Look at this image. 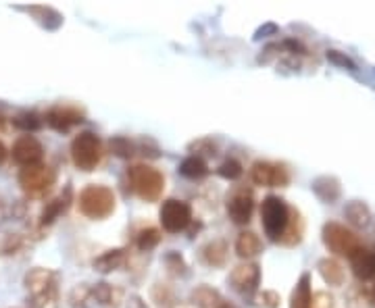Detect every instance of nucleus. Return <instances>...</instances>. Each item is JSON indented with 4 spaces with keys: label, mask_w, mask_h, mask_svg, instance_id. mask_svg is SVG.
<instances>
[{
    "label": "nucleus",
    "mask_w": 375,
    "mask_h": 308,
    "mask_svg": "<svg viewBox=\"0 0 375 308\" xmlns=\"http://www.w3.org/2000/svg\"><path fill=\"white\" fill-rule=\"evenodd\" d=\"M252 211H254V200H252V194L246 192V190H238L230 196L228 200V215L230 219L234 221L235 225H246L250 217H252Z\"/></svg>",
    "instance_id": "13"
},
{
    "label": "nucleus",
    "mask_w": 375,
    "mask_h": 308,
    "mask_svg": "<svg viewBox=\"0 0 375 308\" xmlns=\"http://www.w3.org/2000/svg\"><path fill=\"white\" fill-rule=\"evenodd\" d=\"M180 173L188 179H202V177L209 175V167H207V161L202 156H194L190 154L182 161L180 165Z\"/></svg>",
    "instance_id": "25"
},
{
    "label": "nucleus",
    "mask_w": 375,
    "mask_h": 308,
    "mask_svg": "<svg viewBox=\"0 0 375 308\" xmlns=\"http://www.w3.org/2000/svg\"><path fill=\"white\" fill-rule=\"evenodd\" d=\"M217 173L223 177V179H230V181H235V179H240L242 173H244V169H242V165L235 161V159H228V161H223L221 165H219V169H217Z\"/></svg>",
    "instance_id": "29"
},
{
    "label": "nucleus",
    "mask_w": 375,
    "mask_h": 308,
    "mask_svg": "<svg viewBox=\"0 0 375 308\" xmlns=\"http://www.w3.org/2000/svg\"><path fill=\"white\" fill-rule=\"evenodd\" d=\"M13 161L21 167H34L44 161V146L32 133L19 135L13 144Z\"/></svg>",
    "instance_id": "10"
},
{
    "label": "nucleus",
    "mask_w": 375,
    "mask_h": 308,
    "mask_svg": "<svg viewBox=\"0 0 375 308\" xmlns=\"http://www.w3.org/2000/svg\"><path fill=\"white\" fill-rule=\"evenodd\" d=\"M47 123L54 132H69L73 125H80L84 121V113L78 106H69V104H59L52 106L47 113Z\"/></svg>",
    "instance_id": "12"
},
{
    "label": "nucleus",
    "mask_w": 375,
    "mask_h": 308,
    "mask_svg": "<svg viewBox=\"0 0 375 308\" xmlns=\"http://www.w3.org/2000/svg\"><path fill=\"white\" fill-rule=\"evenodd\" d=\"M344 217H346V221H348L350 225H355V227H367V225L371 223V211H369V207H367L365 202L352 200V202L346 204Z\"/></svg>",
    "instance_id": "19"
},
{
    "label": "nucleus",
    "mask_w": 375,
    "mask_h": 308,
    "mask_svg": "<svg viewBox=\"0 0 375 308\" xmlns=\"http://www.w3.org/2000/svg\"><path fill=\"white\" fill-rule=\"evenodd\" d=\"M56 281L59 275L52 269L36 266L27 271L23 283L30 292V300L36 308H47L56 300Z\"/></svg>",
    "instance_id": "3"
},
{
    "label": "nucleus",
    "mask_w": 375,
    "mask_h": 308,
    "mask_svg": "<svg viewBox=\"0 0 375 308\" xmlns=\"http://www.w3.org/2000/svg\"><path fill=\"white\" fill-rule=\"evenodd\" d=\"M159 242H161V231L156 227L142 229L140 233H138V238H136V246H138V250H142V252H148V250L156 248Z\"/></svg>",
    "instance_id": "27"
},
{
    "label": "nucleus",
    "mask_w": 375,
    "mask_h": 308,
    "mask_svg": "<svg viewBox=\"0 0 375 308\" xmlns=\"http://www.w3.org/2000/svg\"><path fill=\"white\" fill-rule=\"evenodd\" d=\"M115 192L106 185H98V183H90L80 192L78 198V207L82 211L84 217L94 221H102L111 217L115 213Z\"/></svg>",
    "instance_id": "1"
},
{
    "label": "nucleus",
    "mask_w": 375,
    "mask_h": 308,
    "mask_svg": "<svg viewBox=\"0 0 375 308\" xmlns=\"http://www.w3.org/2000/svg\"><path fill=\"white\" fill-rule=\"evenodd\" d=\"M69 202H71V187H65L63 194H59L56 198H52L50 202H47L44 211L40 213V225H42V227L52 225L54 221L59 219V217L67 211Z\"/></svg>",
    "instance_id": "15"
},
{
    "label": "nucleus",
    "mask_w": 375,
    "mask_h": 308,
    "mask_svg": "<svg viewBox=\"0 0 375 308\" xmlns=\"http://www.w3.org/2000/svg\"><path fill=\"white\" fill-rule=\"evenodd\" d=\"M324 244L328 246L333 254L348 257V259L363 246L359 235L352 229H348L346 225L336 223V221L324 225Z\"/></svg>",
    "instance_id": "6"
},
{
    "label": "nucleus",
    "mask_w": 375,
    "mask_h": 308,
    "mask_svg": "<svg viewBox=\"0 0 375 308\" xmlns=\"http://www.w3.org/2000/svg\"><path fill=\"white\" fill-rule=\"evenodd\" d=\"M202 261L209 266H223L228 261V244L223 240H213L202 248Z\"/></svg>",
    "instance_id": "20"
},
{
    "label": "nucleus",
    "mask_w": 375,
    "mask_h": 308,
    "mask_svg": "<svg viewBox=\"0 0 375 308\" xmlns=\"http://www.w3.org/2000/svg\"><path fill=\"white\" fill-rule=\"evenodd\" d=\"M4 123V117H2V113H0V125Z\"/></svg>",
    "instance_id": "40"
},
{
    "label": "nucleus",
    "mask_w": 375,
    "mask_h": 308,
    "mask_svg": "<svg viewBox=\"0 0 375 308\" xmlns=\"http://www.w3.org/2000/svg\"><path fill=\"white\" fill-rule=\"evenodd\" d=\"M217 308H235V307H232V304H228V302H221V304H219Z\"/></svg>",
    "instance_id": "39"
},
{
    "label": "nucleus",
    "mask_w": 375,
    "mask_h": 308,
    "mask_svg": "<svg viewBox=\"0 0 375 308\" xmlns=\"http://www.w3.org/2000/svg\"><path fill=\"white\" fill-rule=\"evenodd\" d=\"M125 308H148V307H146V302L142 300L140 296H130L128 302H125Z\"/></svg>",
    "instance_id": "37"
},
{
    "label": "nucleus",
    "mask_w": 375,
    "mask_h": 308,
    "mask_svg": "<svg viewBox=\"0 0 375 308\" xmlns=\"http://www.w3.org/2000/svg\"><path fill=\"white\" fill-rule=\"evenodd\" d=\"M313 192L324 200V202H336L342 194V187H340V181L331 175H321L313 181Z\"/></svg>",
    "instance_id": "17"
},
{
    "label": "nucleus",
    "mask_w": 375,
    "mask_h": 308,
    "mask_svg": "<svg viewBox=\"0 0 375 308\" xmlns=\"http://www.w3.org/2000/svg\"><path fill=\"white\" fill-rule=\"evenodd\" d=\"M19 185L25 194L30 196H42L47 194L48 190L54 185V179H56V173L50 165H34V167H23L19 171Z\"/></svg>",
    "instance_id": "7"
},
{
    "label": "nucleus",
    "mask_w": 375,
    "mask_h": 308,
    "mask_svg": "<svg viewBox=\"0 0 375 308\" xmlns=\"http://www.w3.org/2000/svg\"><path fill=\"white\" fill-rule=\"evenodd\" d=\"M263 250V242L259 240L257 233L252 231H242L235 240V254L240 259H254L257 254H261Z\"/></svg>",
    "instance_id": "16"
},
{
    "label": "nucleus",
    "mask_w": 375,
    "mask_h": 308,
    "mask_svg": "<svg viewBox=\"0 0 375 308\" xmlns=\"http://www.w3.org/2000/svg\"><path fill=\"white\" fill-rule=\"evenodd\" d=\"M190 302H192V307L196 308H217L223 300H221L217 290H213L209 285H198L196 290H192Z\"/></svg>",
    "instance_id": "18"
},
{
    "label": "nucleus",
    "mask_w": 375,
    "mask_h": 308,
    "mask_svg": "<svg viewBox=\"0 0 375 308\" xmlns=\"http://www.w3.org/2000/svg\"><path fill=\"white\" fill-rule=\"evenodd\" d=\"M123 263H125V250L115 248V250H106L104 254L94 259V269L100 273H111V271H117Z\"/></svg>",
    "instance_id": "22"
},
{
    "label": "nucleus",
    "mask_w": 375,
    "mask_h": 308,
    "mask_svg": "<svg viewBox=\"0 0 375 308\" xmlns=\"http://www.w3.org/2000/svg\"><path fill=\"white\" fill-rule=\"evenodd\" d=\"M128 179L134 194L144 202H156L165 192V175L150 165H134L128 169Z\"/></svg>",
    "instance_id": "2"
},
{
    "label": "nucleus",
    "mask_w": 375,
    "mask_h": 308,
    "mask_svg": "<svg viewBox=\"0 0 375 308\" xmlns=\"http://www.w3.org/2000/svg\"><path fill=\"white\" fill-rule=\"evenodd\" d=\"M311 308H333V296L328 292H315L311 296Z\"/></svg>",
    "instance_id": "36"
},
{
    "label": "nucleus",
    "mask_w": 375,
    "mask_h": 308,
    "mask_svg": "<svg viewBox=\"0 0 375 308\" xmlns=\"http://www.w3.org/2000/svg\"><path fill=\"white\" fill-rule=\"evenodd\" d=\"M13 125L25 133L38 132L42 128V117L34 111H23V113L13 117Z\"/></svg>",
    "instance_id": "26"
},
{
    "label": "nucleus",
    "mask_w": 375,
    "mask_h": 308,
    "mask_svg": "<svg viewBox=\"0 0 375 308\" xmlns=\"http://www.w3.org/2000/svg\"><path fill=\"white\" fill-rule=\"evenodd\" d=\"M280 294L273 290H265L257 296V304L263 308H278L280 307Z\"/></svg>",
    "instance_id": "35"
},
{
    "label": "nucleus",
    "mask_w": 375,
    "mask_h": 308,
    "mask_svg": "<svg viewBox=\"0 0 375 308\" xmlns=\"http://www.w3.org/2000/svg\"><path fill=\"white\" fill-rule=\"evenodd\" d=\"M92 298V290L90 288H86L84 283L82 285H78L73 292H71V296H69V302H71V307H75V308H84L86 307V302Z\"/></svg>",
    "instance_id": "32"
},
{
    "label": "nucleus",
    "mask_w": 375,
    "mask_h": 308,
    "mask_svg": "<svg viewBox=\"0 0 375 308\" xmlns=\"http://www.w3.org/2000/svg\"><path fill=\"white\" fill-rule=\"evenodd\" d=\"M261 221L269 240L280 242L285 235L290 223V209L280 196H267L261 204Z\"/></svg>",
    "instance_id": "5"
},
{
    "label": "nucleus",
    "mask_w": 375,
    "mask_h": 308,
    "mask_svg": "<svg viewBox=\"0 0 375 308\" xmlns=\"http://www.w3.org/2000/svg\"><path fill=\"white\" fill-rule=\"evenodd\" d=\"M350 264H352V271L359 279L363 281H369L375 277V254L369 252L365 246H361L352 257H350Z\"/></svg>",
    "instance_id": "14"
},
{
    "label": "nucleus",
    "mask_w": 375,
    "mask_h": 308,
    "mask_svg": "<svg viewBox=\"0 0 375 308\" xmlns=\"http://www.w3.org/2000/svg\"><path fill=\"white\" fill-rule=\"evenodd\" d=\"M190 150L194 152V156H200V154H204V156H215L217 154V146L211 142V140H198V142H192L190 144Z\"/></svg>",
    "instance_id": "33"
},
{
    "label": "nucleus",
    "mask_w": 375,
    "mask_h": 308,
    "mask_svg": "<svg viewBox=\"0 0 375 308\" xmlns=\"http://www.w3.org/2000/svg\"><path fill=\"white\" fill-rule=\"evenodd\" d=\"M311 275L305 273L300 275L294 292H292V298H290V308H311Z\"/></svg>",
    "instance_id": "21"
},
{
    "label": "nucleus",
    "mask_w": 375,
    "mask_h": 308,
    "mask_svg": "<svg viewBox=\"0 0 375 308\" xmlns=\"http://www.w3.org/2000/svg\"><path fill=\"white\" fill-rule=\"evenodd\" d=\"M111 150L119 159H130V156L136 154V144L125 135H117V137L111 140Z\"/></svg>",
    "instance_id": "28"
},
{
    "label": "nucleus",
    "mask_w": 375,
    "mask_h": 308,
    "mask_svg": "<svg viewBox=\"0 0 375 308\" xmlns=\"http://www.w3.org/2000/svg\"><path fill=\"white\" fill-rule=\"evenodd\" d=\"M328 61L329 63H333V65H338V67H342V69L357 71L355 61H352V58H348V56H346L344 52H340V50H328Z\"/></svg>",
    "instance_id": "34"
},
{
    "label": "nucleus",
    "mask_w": 375,
    "mask_h": 308,
    "mask_svg": "<svg viewBox=\"0 0 375 308\" xmlns=\"http://www.w3.org/2000/svg\"><path fill=\"white\" fill-rule=\"evenodd\" d=\"M317 269H319V273H321L326 283H329V285H344L346 275H344L342 264L338 263L336 259H321L319 264H317Z\"/></svg>",
    "instance_id": "23"
},
{
    "label": "nucleus",
    "mask_w": 375,
    "mask_h": 308,
    "mask_svg": "<svg viewBox=\"0 0 375 308\" xmlns=\"http://www.w3.org/2000/svg\"><path fill=\"white\" fill-rule=\"evenodd\" d=\"M165 266H167V271H169V275H173V277H182V275H186V263H184V259L178 254V252H169L167 257H165Z\"/></svg>",
    "instance_id": "30"
},
{
    "label": "nucleus",
    "mask_w": 375,
    "mask_h": 308,
    "mask_svg": "<svg viewBox=\"0 0 375 308\" xmlns=\"http://www.w3.org/2000/svg\"><path fill=\"white\" fill-rule=\"evenodd\" d=\"M71 159L80 171L90 173L102 161V142L92 132L78 133L71 142Z\"/></svg>",
    "instance_id": "4"
},
{
    "label": "nucleus",
    "mask_w": 375,
    "mask_h": 308,
    "mask_svg": "<svg viewBox=\"0 0 375 308\" xmlns=\"http://www.w3.org/2000/svg\"><path fill=\"white\" fill-rule=\"evenodd\" d=\"M232 288L242 296H252L261 283V269L257 263H242L230 275Z\"/></svg>",
    "instance_id": "11"
},
{
    "label": "nucleus",
    "mask_w": 375,
    "mask_h": 308,
    "mask_svg": "<svg viewBox=\"0 0 375 308\" xmlns=\"http://www.w3.org/2000/svg\"><path fill=\"white\" fill-rule=\"evenodd\" d=\"M21 248V235L6 233L0 238V254H15Z\"/></svg>",
    "instance_id": "31"
},
{
    "label": "nucleus",
    "mask_w": 375,
    "mask_h": 308,
    "mask_svg": "<svg viewBox=\"0 0 375 308\" xmlns=\"http://www.w3.org/2000/svg\"><path fill=\"white\" fill-rule=\"evenodd\" d=\"M159 217H161V225H163L165 231L180 233V231H184L188 225L192 223V209H190V204L184 202V200L169 198V200L163 202Z\"/></svg>",
    "instance_id": "8"
},
{
    "label": "nucleus",
    "mask_w": 375,
    "mask_h": 308,
    "mask_svg": "<svg viewBox=\"0 0 375 308\" xmlns=\"http://www.w3.org/2000/svg\"><path fill=\"white\" fill-rule=\"evenodd\" d=\"M250 179L252 183L263 187H283L290 183V173L283 165L271 161H257L250 167Z\"/></svg>",
    "instance_id": "9"
},
{
    "label": "nucleus",
    "mask_w": 375,
    "mask_h": 308,
    "mask_svg": "<svg viewBox=\"0 0 375 308\" xmlns=\"http://www.w3.org/2000/svg\"><path fill=\"white\" fill-rule=\"evenodd\" d=\"M92 298L102 307H117L119 300H121V290L102 281V283H96L92 288Z\"/></svg>",
    "instance_id": "24"
},
{
    "label": "nucleus",
    "mask_w": 375,
    "mask_h": 308,
    "mask_svg": "<svg viewBox=\"0 0 375 308\" xmlns=\"http://www.w3.org/2000/svg\"><path fill=\"white\" fill-rule=\"evenodd\" d=\"M6 154H8V152H6V146H4V144L0 142V165H2L4 161H6Z\"/></svg>",
    "instance_id": "38"
}]
</instances>
